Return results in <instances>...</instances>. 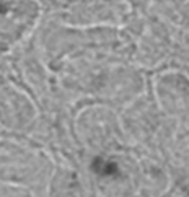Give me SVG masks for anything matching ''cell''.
Masks as SVG:
<instances>
[{
	"instance_id": "1",
	"label": "cell",
	"mask_w": 189,
	"mask_h": 197,
	"mask_svg": "<svg viewBox=\"0 0 189 197\" xmlns=\"http://www.w3.org/2000/svg\"><path fill=\"white\" fill-rule=\"evenodd\" d=\"M91 170L99 176H116L118 174V165L111 161H104L103 158H94Z\"/></svg>"
}]
</instances>
